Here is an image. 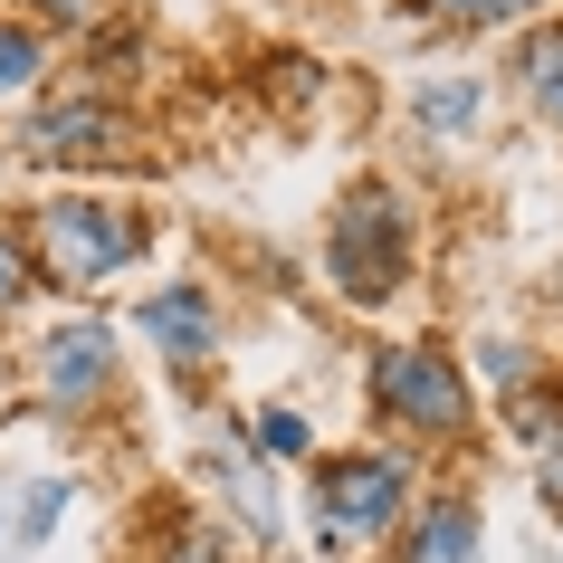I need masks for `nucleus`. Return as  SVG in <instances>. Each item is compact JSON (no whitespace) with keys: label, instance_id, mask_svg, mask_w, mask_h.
<instances>
[{"label":"nucleus","instance_id":"nucleus-1","mask_svg":"<svg viewBox=\"0 0 563 563\" xmlns=\"http://www.w3.org/2000/svg\"><path fill=\"white\" fill-rule=\"evenodd\" d=\"M411 506L420 497H411V459L401 449H344V459L316 468V544L325 554H373V544L401 534Z\"/></svg>","mask_w":563,"mask_h":563},{"label":"nucleus","instance_id":"nucleus-2","mask_svg":"<svg viewBox=\"0 0 563 563\" xmlns=\"http://www.w3.org/2000/svg\"><path fill=\"white\" fill-rule=\"evenodd\" d=\"M325 277H334L344 306H391L401 297V277H411V210H401L391 181L344 191V210H334V230H325Z\"/></svg>","mask_w":563,"mask_h":563},{"label":"nucleus","instance_id":"nucleus-3","mask_svg":"<svg viewBox=\"0 0 563 563\" xmlns=\"http://www.w3.org/2000/svg\"><path fill=\"white\" fill-rule=\"evenodd\" d=\"M30 239H38V277H67V287H106L153 249L134 201H106V191H58L30 220Z\"/></svg>","mask_w":563,"mask_h":563},{"label":"nucleus","instance_id":"nucleus-4","mask_svg":"<svg viewBox=\"0 0 563 563\" xmlns=\"http://www.w3.org/2000/svg\"><path fill=\"white\" fill-rule=\"evenodd\" d=\"M373 411H383L391 430H411V440H468L477 391H468V373H459L440 344H383V354H373Z\"/></svg>","mask_w":563,"mask_h":563},{"label":"nucleus","instance_id":"nucleus-5","mask_svg":"<svg viewBox=\"0 0 563 563\" xmlns=\"http://www.w3.org/2000/svg\"><path fill=\"white\" fill-rule=\"evenodd\" d=\"M115 391H124L115 325H106V316H58L48 344H38V401L58 420H87V411H106Z\"/></svg>","mask_w":563,"mask_h":563},{"label":"nucleus","instance_id":"nucleus-6","mask_svg":"<svg viewBox=\"0 0 563 563\" xmlns=\"http://www.w3.org/2000/svg\"><path fill=\"white\" fill-rule=\"evenodd\" d=\"M124 106H106V96H58V106H38L30 124H20V153H38V163H106V153H124Z\"/></svg>","mask_w":563,"mask_h":563},{"label":"nucleus","instance_id":"nucleus-7","mask_svg":"<svg viewBox=\"0 0 563 563\" xmlns=\"http://www.w3.org/2000/svg\"><path fill=\"white\" fill-rule=\"evenodd\" d=\"M134 334H144L163 363H210L220 354V306H210V287H163V297H144L134 306Z\"/></svg>","mask_w":563,"mask_h":563},{"label":"nucleus","instance_id":"nucleus-8","mask_svg":"<svg viewBox=\"0 0 563 563\" xmlns=\"http://www.w3.org/2000/svg\"><path fill=\"white\" fill-rule=\"evenodd\" d=\"M401 563H477V506L468 497H430L401 516Z\"/></svg>","mask_w":563,"mask_h":563},{"label":"nucleus","instance_id":"nucleus-9","mask_svg":"<svg viewBox=\"0 0 563 563\" xmlns=\"http://www.w3.org/2000/svg\"><path fill=\"white\" fill-rule=\"evenodd\" d=\"M516 87L534 96L544 124H563V30H534L526 48H516Z\"/></svg>","mask_w":563,"mask_h":563},{"label":"nucleus","instance_id":"nucleus-10","mask_svg":"<svg viewBox=\"0 0 563 563\" xmlns=\"http://www.w3.org/2000/svg\"><path fill=\"white\" fill-rule=\"evenodd\" d=\"M38 67H48V38H38L30 20H0V96L38 87Z\"/></svg>","mask_w":563,"mask_h":563},{"label":"nucleus","instance_id":"nucleus-11","mask_svg":"<svg viewBox=\"0 0 563 563\" xmlns=\"http://www.w3.org/2000/svg\"><path fill=\"white\" fill-rule=\"evenodd\" d=\"M420 124H430V134H468V124H477V77H440V87H420Z\"/></svg>","mask_w":563,"mask_h":563},{"label":"nucleus","instance_id":"nucleus-12","mask_svg":"<svg viewBox=\"0 0 563 563\" xmlns=\"http://www.w3.org/2000/svg\"><path fill=\"white\" fill-rule=\"evenodd\" d=\"M526 440H534V487L563 506V411H526Z\"/></svg>","mask_w":563,"mask_h":563},{"label":"nucleus","instance_id":"nucleus-13","mask_svg":"<svg viewBox=\"0 0 563 563\" xmlns=\"http://www.w3.org/2000/svg\"><path fill=\"white\" fill-rule=\"evenodd\" d=\"M420 10H440V20H459V30H506V20H534L544 0H420Z\"/></svg>","mask_w":563,"mask_h":563},{"label":"nucleus","instance_id":"nucleus-14","mask_svg":"<svg viewBox=\"0 0 563 563\" xmlns=\"http://www.w3.org/2000/svg\"><path fill=\"white\" fill-rule=\"evenodd\" d=\"M58 516H67V477H38L30 497H20V526H10V544H38Z\"/></svg>","mask_w":563,"mask_h":563},{"label":"nucleus","instance_id":"nucleus-15","mask_svg":"<svg viewBox=\"0 0 563 563\" xmlns=\"http://www.w3.org/2000/svg\"><path fill=\"white\" fill-rule=\"evenodd\" d=\"M30 287H38V267L20 258V239H0V316H20V306H30Z\"/></svg>","mask_w":563,"mask_h":563},{"label":"nucleus","instance_id":"nucleus-16","mask_svg":"<svg viewBox=\"0 0 563 563\" xmlns=\"http://www.w3.org/2000/svg\"><path fill=\"white\" fill-rule=\"evenodd\" d=\"M258 449L267 459H306V420L297 411H258Z\"/></svg>","mask_w":563,"mask_h":563},{"label":"nucleus","instance_id":"nucleus-17","mask_svg":"<svg viewBox=\"0 0 563 563\" xmlns=\"http://www.w3.org/2000/svg\"><path fill=\"white\" fill-rule=\"evenodd\" d=\"M477 373H487V383H526V373H534V354L497 334V344H477Z\"/></svg>","mask_w":563,"mask_h":563},{"label":"nucleus","instance_id":"nucleus-18","mask_svg":"<svg viewBox=\"0 0 563 563\" xmlns=\"http://www.w3.org/2000/svg\"><path fill=\"white\" fill-rule=\"evenodd\" d=\"M38 20H58V30H96L106 20V0H30Z\"/></svg>","mask_w":563,"mask_h":563},{"label":"nucleus","instance_id":"nucleus-19","mask_svg":"<svg viewBox=\"0 0 563 563\" xmlns=\"http://www.w3.org/2000/svg\"><path fill=\"white\" fill-rule=\"evenodd\" d=\"M163 563H230V554H220V534H181Z\"/></svg>","mask_w":563,"mask_h":563}]
</instances>
